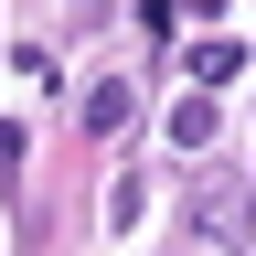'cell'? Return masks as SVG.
Instances as JSON below:
<instances>
[{
  "label": "cell",
  "mask_w": 256,
  "mask_h": 256,
  "mask_svg": "<svg viewBox=\"0 0 256 256\" xmlns=\"http://www.w3.org/2000/svg\"><path fill=\"white\" fill-rule=\"evenodd\" d=\"M246 192H256L246 171H214V182H203V214H192L203 246H235V235H246Z\"/></svg>",
  "instance_id": "cell-1"
},
{
  "label": "cell",
  "mask_w": 256,
  "mask_h": 256,
  "mask_svg": "<svg viewBox=\"0 0 256 256\" xmlns=\"http://www.w3.org/2000/svg\"><path fill=\"white\" fill-rule=\"evenodd\" d=\"M235 75H246V43H235V32L192 43V86H203V96H214V86H235Z\"/></svg>",
  "instance_id": "cell-2"
},
{
  "label": "cell",
  "mask_w": 256,
  "mask_h": 256,
  "mask_svg": "<svg viewBox=\"0 0 256 256\" xmlns=\"http://www.w3.org/2000/svg\"><path fill=\"white\" fill-rule=\"evenodd\" d=\"M128 128V75H96L86 86V139H118Z\"/></svg>",
  "instance_id": "cell-3"
},
{
  "label": "cell",
  "mask_w": 256,
  "mask_h": 256,
  "mask_svg": "<svg viewBox=\"0 0 256 256\" xmlns=\"http://www.w3.org/2000/svg\"><path fill=\"white\" fill-rule=\"evenodd\" d=\"M214 128H224V118H214V96H192V107L171 118V139H182V150H214Z\"/></svg>",
  "instance_id": "cell-4"
},
{
  "label": "cell",
  "mask_w": 256,
  "mask_h": 256,
  "mask_svg": "<svg viewBox=\"0 0 256 256\" xmlns=\"http://www.w3.org/2000/svg\"><path fill=\"white\" fill-rule=\"evenodd\" d=\"M0 182H22V128L0 118Z\"/></svg>",
  "instance_id": "cell-5"
}]
</instances>
